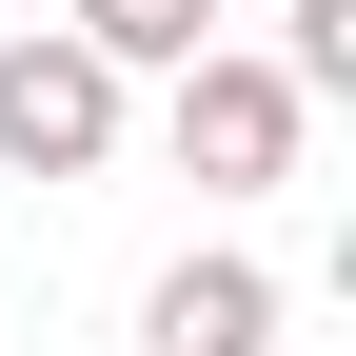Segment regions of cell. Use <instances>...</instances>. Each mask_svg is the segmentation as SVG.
<instances>
[{
    "instance_id": "7a4b0ae2",
    "label": "cell",
    "mask_w": 356,
    "mask_h": 356,
    "mask_svg": "<svg viewBox=\"0 0 356 356\" xmlns=\"http://www.w3.org/2000/svg\"><path fill=\"white\" fill-rule=\"evenodd\" d=\"M119 99H139V79H119L79 20H20V40H0V159H20V178H99L119 159Z\"/></svg>"
},
{
    "instance_id": "5b68a950",
    "label": "cell",
    "mask_w": 356,
    "mask_h": 356,
    "mask_svg": "<svg viewBox=\"0 0 356 356\" xmlns=\"http://www.w3.org/2000/svg\"><path fill=\"white\" fill-rule=\"evenodd\" d=\"M277 20H297V40H277L297 99H356V0H277Z\"/></svg>"
},
{
    "instance_id": "3957f363",
    "label": "cell",
    "mask_w": 356,
    "mask_h": 356,
    "mask_svg": "<svg viewBox=\"0 0 356 356\" xmlns=\"http://www.w3.org/2000/svg\"><path fill=\"white\" fill-rule=\"evenodd\" d=\"M139 337H159V356H277V277L218 238V257H178V277L139 297Z\"/></svg>"
},
{
    "instance_id": "277c9868",
    "label": "cell",
    "mask_w": 356,
    "mask_h": 356,
    "mask_svg": "<svg viewBox=\"0 0 356 356\" xmlns=\"http://www.w3.org/2000/svg\"><path fill=\"white\" fill-rule=\"evenodd\" d=\"M79 40H99L119 79H178V60L218 40V0H79Z\"/></svg>"
},
{
    "instance_id": "6da1fadb",
    "label": "cell",
    "mask_w": 356,
    "mask_h": 356,
    "mask_svg": "<svg viewBox=\"0 0 356 356\" xmlns=\"http://www.w3.org/2000/svg\"><path fill=\"white\" fill-rule=\"evenodd\" d=\"M159 139H178V178H198V198H277L297 139H317V99H297L257 40H198V60L159 79Z\"/></svg>"
}]
</instances>
